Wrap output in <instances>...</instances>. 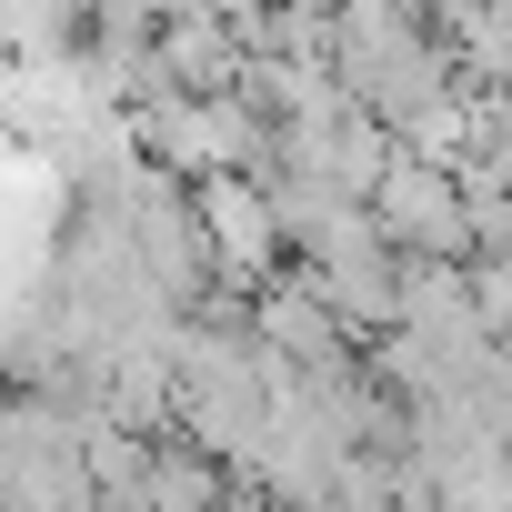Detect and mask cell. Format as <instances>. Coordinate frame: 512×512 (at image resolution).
<instances>
[{"label":"cell","mask_w":512,"mask_h":512,"mask_svg":"<svg viewBox=\"0 0 512 512\" xmlns=\"http://www.w3.org/2000/svg\"><path fill=\"white\" fill-rule=\"evenodd\" d=\"M0 512H91V412L61 392L0 402Z\"/></svg>","instance_id":"obj_1"},{"label":"cell","mask_w":512,"mask_h":512,"mask_svg":"<svg viewBox=\"0 0 512 512\" xmlns=\"http://www.w3.org/2000/svg\"><path fill=\"white\" fill-rule=\"evenodd\" d=\"M402 272H412V262L372 231V211H352L342 231H322V241L302 251V282L332 302V322H342L352 342H382V332L402 322Z\"/></svg>","instance_id":"obj_2"},{"label":"cell","mask_w":512,"mask_h":512,"mask_svg":"<svg viewBox=\"0 0 512 512\" xmlns=\"http://www.w3.org/2000/svg\"><path fill=\"white\" fill-rule=\"evenodd\" d=\"M191 221H201V251H211V282H231V292L282 282L292 241H282L272 191L251 181V171H201V181H191Z\"/></svg>","instance_id":"obj_3"},{"label":"cell","mask_w":512,"mask_h":512,"mask_svg":"<svg viewBox=\"0 0 512 512\" xmlns=\"http://www.w3.org/2000/svg\"><path fill=\"white\" fill-rule=\"evenodd\" d=\"M372 231L402 251V262H472V221H462V181L452 161H422V151H392L382 191L362 201Z\"/></svg>","instance_id":"obj_4"},{"label":"cell","mask_w":512,"mask_h":512,"mask_svg":"<svg viewBox=\"0 0 512 512\" xmlns=\"http://www.w3.org/2000/svg\"><path fill=\"white\" fill-rule=\"evenodd\" d=\"M251 342H262L292 382H312V372L352 362V332L332 322V302H322L302 272H282V282H262V292H251Z\"/></svg>","instance_id":"obj_5"},{"label":"cell","mask_w":512,"mask_h":512,"mask_svg":"<svg viewBox=\"0 0 512 512\" xmlns=\"http://www.w3.org/2000/svg\"><path fill=\"white\" fill-rule=\"evenodd\" d=\"M472 272V312L492 322V342H512V251H492V262H462Z\"/></svg>","instance_id":"obj_6"}]
</instances>
